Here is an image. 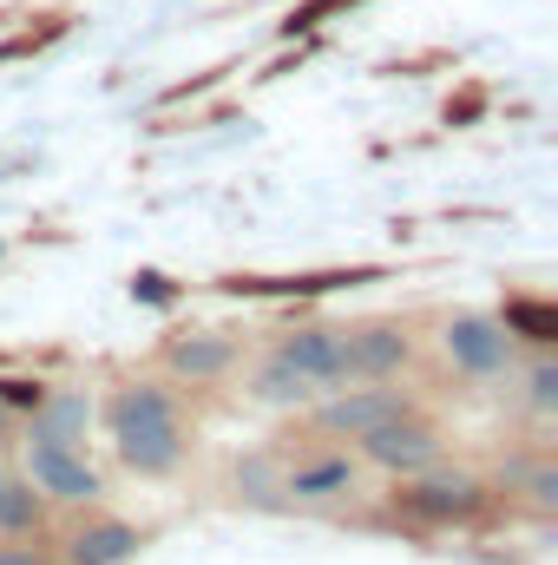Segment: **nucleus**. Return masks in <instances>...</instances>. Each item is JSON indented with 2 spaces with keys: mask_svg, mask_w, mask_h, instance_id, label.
Listing matches in <instances>:
<instances>
[{
  "mask_svg": "<svg viewBox=\"0 0 558 565\" xmlns=\"http://www.w3.org/2000/svg\"><path fill=\"white\" fill-rule=\"evenodd\" d=\"M139 553V533L126 526V520H99V526H86V533H73L66 540V565H119Z\"/></svg>",
  "mask_w": 558,
  "mask_h": 565,
  "instance_id": "nucleus-8",
  "label": "nucleus"
},
{
  "mask_svg": "<svg viewBox=\"0 0 558 565\" xmlns=\"http://www.w3.org/2000/svg\"><path fill=\"white\" fill-rule=\"evenodd\" d=\"M0 565H46L33 546H0Z\"/></svg>",
  "mask_w": 558,
  "mask_h": 565,
  "instance_id": "nucleus-21",
  "label": "nucleus"
},
{
  "mask_svg": "<svg viewBox=\"0 0 558 565\" xmlns=\"http://www.w3.org/2000/svg\"><path fill=\"white\" fill-rule=\"evenodd\" d=\"M355 487V467L342 460V454H329V460H315V467H296L289 480H282V493H296V500H329V493H348Z\"/></svg>",
  "mask_w": 558,
  "mask_h": 565,
  "instance_id": "nucleus-11",
  "label": "nucleus"
},
{
  "mask_svg": "<svg viewBox=\"0 0 558 565\" xmlns=\"http://www.w3.org/2000/svg\"><path fill=\"white\" fill-rule=\"evenodd\" d=\"M533 408H539V415H552V408H558V362H552V355H539V362H533Z\"/></svg>",
  "mask_w": 558,
  "mask_h": 565,
  "instance_id": "nucleus-17",
  "label": "nucleus"
},
{
  "mask_svg": "<svg viewBox=\"0 0 558 565\" xmlns=\"http://www.w3.org/2000/svg\"><path fill=\"white\" fill-rule=\"evenodd\" d=\"M388 415H408V395L401 388H362V395H342V402H329L315 422L329 427V434H368L375 422H388Z\"/></svg>",
  "mask_w": 558,
  "mask_h": 565,
  "instance_id": "nucleus-7",
  "label": "nucleus"
},
{
  "mask_svg": "<svg viewBox=\"0 0 558 565\" xmlns=\"http://www.w3.org/2000/svg\"><path fill=\"white\" fill-rule=\"evenodd\" d=\"M362 447H368V460L375 467H388V473H420V467H433V454H440V434L427 422H415V408L408 415H388V422H375L368 434H355Z\"/></svg>",
  "mask_w": 558,
  "mask_h": 565,
  "instance_id": "nucleus-2",
  "label": "nucleus"
},
{
  "mask_svg": "<svg viewBox=\"0 0 558 565\" xmlns=\"http://www.w3.org/2000/svg\"><path fill=\"white\" fill-rule=\"evenodd\" d=\"M93 422V402L86 395H40V408H33V440H60V447H73L79 434Z\"/></svg>",
  "mask_w": 558,
  "mask_h": 565,
  "instance_id": "nucleus-10",
  "label": "nucleus"
},
{
  "mask_svg": "<svg viewBox=\"0 0 558 565\" xmlns=\"http://www.w3.org/2000/svg\"><path fill=\"white\" fill-rule=\"evenodd\" d=\"M506 329H519L526 342H558V309H546V302H506Z\"/></svg>",
  "mask_w": 558,
  "mask_h": 565,
  "instance_id": "nucleus-13",
  "label": "nucleus"
},
{
  "mask_svg": "<svg viewBox=\"0 0 558 565\" xmlns=\"http://www.w3.org/2000/svg\"><path fill=\"white\" fill-rule=\"evenodd\" d=\"M40 382H0V402H13V408H40Z\"/></svg>",
  "mask_w": 558,
  "mask_h": 565,
  "instance_id": "nucleus-18",
  "label": "nucleus"
},
{
  "mask_svg": "<svg viewBox=\"0 0 558 565\" xmlns=\"http://www.w3.org/2000/svg\"><path fill=\"white\" fill-rule=\"evenodd\" d=\"M277 355L296 369V375L329 382V388L355 375V369H348V335H335V329H296V335H282Z\"/></svg>",
  "mask_w": 558,
  "mask_h": 565,
  "instance_id": "nucleus-4",
  "label": "nucleus"
},
{
  "mask_svg": "<svg viewBox=\"0 0 558 565\" xmlns=\"http://www.w3.org/2000/svg\"><path fill=\"white\" fill-rule=\"evenodd\" d=\"M26 473H33L53 500H93V493H99V473H93L73 447H60V440H33V447H26Z\"/></svg>",
  "mask_w": 558,
  "mask_h": 565,
  "instance_id": "nucleus-5",
  "label": "nucleus"
},
{
  "mask_svg": "<svg viewBox=\"0 0 558 565\" xmlns=\"http://www.w3.org/2000/svg\"><path fill=\"white\" fill-rule=\"evenodd\" d=\"M533 500H539V507H558V473H552V467H539V473H533Z\"/></svg>",
  "mask_w": 558,
  "mask_h": 565,
  "instance_id": "nucleus-20",
  "label": "nucleus"
},
{
  "mask_svg": "<svg viewBox=\"0 0 558 565\" xmlns=\"http://www.w3.org/2000/svg\"><path fill=\"white\" fill-rule=\"evenodd\" d=\"M257 395H264V402H302V395H309V375H296L282 355H270L264 375H257Z\"/></svg>",
  "mask_w": 558,
  "mask_h": 565,
  "instance_id": "nucleus-14",
  "label": "nucleus"
},
{
  "mask_svg": "<svg viewBox=\"0 0 558 565\" xmlns=\"http://www.w3.org/2000/svg\"><path fill=\"white\" fill-rule=\"evenodd\" d=\"M132 296H144V302H158V309H164V302H171V282H164V277H151V270H144V277L132 282Z\"/></svg>",
  "mask_w": 558,
  "mask_h": 565,
  "instance_id": "nucleus-19",
  "label": "nucleus"
},
{
  "mask_svg": "<svg viewBox=\"0 0 558 565\" xmlns=\"http://www.w3.org/2000/svg\"><path fill=\"white\" fill-rule=\"evenodd\" d=\"M112 427H119V454L139 473H164L178 460V415L158 388H126L112 402Z\"/></svg>",
  "mask_w": 558,
  "mask_h": 565,
  "instance_id": "nucleus-1",
  "label": "nucleus"
},
{
  "mask_svg": "<svg viewBox=\"0 0 558 565\" xmlns=\"http://www.w3.org/2000/svg\"><path fill=\"white\" fill-rule=\"evenodd\" d=\"M237 480H244V493H250V500H264V507H277V500H282L270 460H244V467H237Z\"/></svg>",
  "mask_w": 558,
  "mask_h": 565,
  "instance_id": "nucleus-16",
  "label": "nucleus"
},
{
  "mask_svg": "<svg viewBox=\"0 0 558 565\" xmlns=\"http://www.w3.org/2000/svg\"><path fill=\"white\" fill-rule=\"evenodd\" d=\"M0 526H7V533L40 526V493H33V487H7V480H0Z\"/></svg>",
  "mask_w": 558,
  "mask_h": 565,
  "instance_id": "nucleus-15",
  "label": "nucleus"
},
{
  "mask_svg": "<svg viewBox=\"0 0 558 565\" xmlns=\"http://www.w3.org/2000/svg\"><path fill=\"white\" fill-rule=\"evenodd\" d=\"M408 362V335L395 329V322H368L355 342H348V369L355 375H388V369H401Z\"/></svg>",
  "mask_w": 558,
  "mask_h": 565,
  "instance_id": "nucleus-9",
  "label": "nucleus"
},
{
  "mask_svg": "<svg viewBox=\"0 0 558 565\" xmlns=\"http://www.w3.org/2000/svg\"><path fill=\"white\" fill-rule=\"evenodd\" d=\"M230 355H237V349H230L224 335H191V342L171 349V369H178V375H224Z\"/></svg>",
  "mask_w": 558,
  "mask_h": 565,
  "instance_id": "nucleus-12",
  "label": "nucleus"
},
{
  "mask_svg": "<svg viewBox=\"0 0 558 565\" xmlns=\"http://www.w3.org/2000/svg\"><path fill=\"white\" fill-rule=\"evenodd\" d=\"M513 329H500V322H486V316H453L447 322V355L460 362V369H473V375H500L506 362H513V342H506Z\"/></svg>",
  "mask_w": 558,
  "mask_h": 565,
  "instance_id": "nucleus-3",
  "label": "nucleus"
},
{
  "mask_svg": "<svg viewBox=\"0 0 558 565\" xmlns=\"http://www.w3.org/2000/svg\"><path fill=\"white\" fill-rule=\"evenodd\" d=\"M401 507H408L415 520H473V513L486 507V493H480V480L447 473V480H420V487H408Z\"/></svg>",
  "mask_w": 558,
  "mask_h": 565,
  "instance_id": "nucleus-6",
  "label": "nucleus"
}]
</instances>
